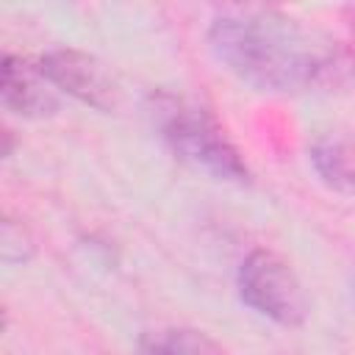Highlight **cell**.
<instances>
[{"mask_svg":"<svg viewBox=\"0 0 355 355\" xmlns=\"http://www.w3.org/2000/svg\"><path fill=\"white\" fill-rule=\"evenodd\" d=\"M208 44L225 69L263 92L333 89L355 75V58L341 42L275 8L219 11Z\"/></svg>","mask_w":355,"mask_h":355,"instance_id":"6da1fadb","label":"cell"},{"mask_svg":"<svg viewBox=\"0 0 355 355\" xmlns=\"http://www.w3.org/2000/svg\"><path fill=\"white\" fill-rule=\"evenodd\" d=\"M150 114L161 139L180 161L211 175L214 180H227V183L250 180V169L241 153L227 139L225 128L219 125L211 108H205L202 103L186 94L161 92L153 94Z\"/></svg>","mask_w":355,"mask_h":355,"instance_id":"7a4b0ae2","label":"cell"},{"mask_svg":"<svg viewBox=\"0 0 355 355\" xmlns=\"http://www.w3.org/2000/svg\"><path fill=\"white\" fill-rule=\"evenodd\" d=\"M239 297L255 313L297 327L308 316V297L294 269L272 250H252L239 266Z\"/></svg>","mask_w":355,"mask_h":355,"instance_id":"3957f363","label":"cell"},{"mask_svg":"<svg viewBox=\"0 0 355 355\" xmlns=\"http://www.w3.org/2000/svg\"><path fill=\"white\" fill-rule=\"evenodd\" d=\"M39 72L44 80L69 97L97 108V111H111L119 105V83L111 75V69L94 58L92 53L61 47L50 50L39 58Z\"/></svg>","mask_w":355,"mask_h":355,"instance_id":"277c9868","label":"cell"},{"mask_svg":"<svg viewBox=\"0 0 355 355\" xmlns=\"http://www.w3.org/2000/svg\"><path fill=\"white\" fill-rule=\"evenodd\" d=\"M0 94L3 105L19 116H50L58 108V100L47 89L39 67L6 53L0 67Z\"/></svg>","mask_w":355,"mask_h":355,"instance_id":"5b68a950","label":"cell"},{"mask_svg":"<svg viewBox=\"0 0 355 355\" xmlns=\"http://www.w3.org/2000/svg\"><path fill=\"white\" fill-rule=\"evenodd\" d=\"M316 175L336 191H355V153L341 139H319L311 147Z\"/></svg>","mask_w":355,"mask_h":355,"instance_id":"8992f818","label":"cell"},{"mask_svg":"<svg viewBox=\"0 0 355 355\" xmlns=\"http://www.w3.org/2000/svg\"><path fill=\"white\" fill-rule=\"evenodd\" d=\"M144 355H227L214 338L191 327H172L144 341Z\"/></svg>","mask_w":355,"mask_h":355,"instance_id":"52a82bcc","label":"cell"}]
</instances>
